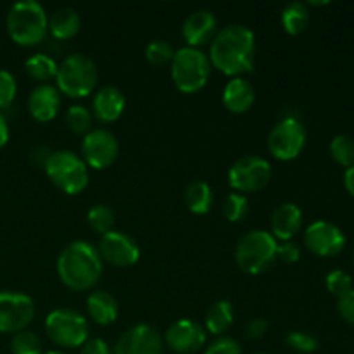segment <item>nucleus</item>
I'll list each match as a JSON object with an SVG mask.
<instances>
[{"instance_id":"1","label":"nucleus","mask_w":354,"mask_h":354,"mask_svg":"<svg viewBox=\"0 0 354 354\" xmlns=\"http://www.w3.org/2000/svg\"><path fill=\"white\" fill-rule=\"evenodd\" d=\"M254 55V33L242 24H230L214 35L207 57L218 71L230 78H241L252 69Z\"/></svg>"},{"instance_id":"2","label":"nucleus","mask_w":354,"mask_h":354,"mask_svg":"<svg viewBox=\"0 0 354 354\" xmlns=\"http://www.w3.org/2000/svg\"><path fill=\"white\" fill-rule=\"evenodd\" d=\"M104 261L90 242L75 241L66 245L57 258V275L68 289L88 290L102 277Z\"/></svg>"},{"instance_id":"3","label":"nucleus","mask_w":354,"mask_h":354,"mask_svg":"<svg viewBox=\"0 0 354 354\" xmlns=\"http://www.w3.org/2000/svg\"><path fill=\"white\" fill-rule=\"evenodd\" d=\"M6 28L14 44L21 47L40 45L48 35L47 10L35 0H21L7 12Z\"/></svg>"},{"instance_id":"4","label":"nucleus","mask_w":354,"mask_h":354,"mask_svg":"<svg viewBox=\"0 0 354 354\" xmlns=\"http://www.w3.org/2000/svg\"><path fill=\"white\" fill-rule=\"evenodd\" d=\"M48 180L68 196L82 194L88 185V166L76 152L61 149L48 154L44 165Z\"/></svg>"},{"instance_id":"5","label":"nucleus","mask_w":354,"mask_h":354,"mask_svg":"<svg viewBox=\"0 0 354 354\" xmlns=\"http://www.w3.org/2000/svg\"><path fill=\"white\" fill-rule=\"evenodd\" d=\"M173 85L183 93H197L207 85L211 61L201 48L182 47L175 50L169 64Z\"/></svg>"},{"instance_id":"6","label":"nucleus","mask_w":354,"mask_h":354,"mask_svg":"<svg viewBox=\"0 0 354 354\" xmlns=\"http://www.w3.org/2000/svg\"><path fill=\"white\" fill-rule=\"evenodd\" d=\"M99 82L97 66L88 55L71 54L57 66V90L71 99L88 97Z\"/></svg>"},{"instance_id":"7","label":"nucleus","mask_w":354,"mask_h":354,"mask_svg":"<svg viewBox=\"0 0 354 354\" xmlns=\"http://www.w3.org/2000/svg\"><path fill=\"white\" fill-rule=\"evenodd\" d=\"M279 241L266 230H251L239 241L235 261L242 272L259 275L275 263Z\"/></svg>"},{"instance_id":"8","label":"nucleus","mask_w":354,"mask_h":354,"mask_svg":"<svg viewBox=\"0 0 354 354\" xmlns=\"http://www.w3.org/2000/svg\"><path fill=\"white\" fill-rule=\"evenodd\" d=\"M45 332L59 348L76 349L88 341L90 325L78 311L57 308L45 318Z\"/></svg>"},{"instance_id":"9","label":"nucleus","mask_w":354,"mask_h":354,"mask_svg":"<svg viewBox=\"0 0 354 354\" xmlns=\"http://www.w3.org/2000/svg\"><path fill=\"white\" fill-rule=\"evenodd\" d=\"M268 151L279 161H292L306 145V130L297 118H283L268 135Z\"/></svg>"},{"instance_id":"10","label":"nucleus","mask_w":354,"mask_h":354,"mask_svg":"<svg viewBox=\"0 0 354 354\" xmlns=\"http://www.w3.org/2000/svg\"><path fill=\"white\" fill-rule=\"evenodd\" d=\"M272 178V165L259 156H244L228 169V183L239 194L258 192L268 185Z\"/></svg>"},{"instance_id":"11","label":"nucleus","mask_w":354,"mask_h":354,"mask_svg":"<svg viewBox=\"0 0 354 354\" xmlns=\"http://www.w3.org/2000/svg\"><path fill=\"white\" fill-rule=\"evenodd\" d=\"M35 318V303L30 296L3 290L0 292V332L17 334L26 330Z\"/></svg>"},{"instance_id":"12","label":"nucleus","mask_w":354,"mask_h":354,"mask_svg":"<svg viewBox=\"0 0 354 354\" xmlns=\"http://www.w3.org/2000/svg\"><path fill=\"white\" fill-rule=\"evenodd\" d=\"M120 154L118 138L104 128H95L83 137L82 159L92 169H106L116 162Z\"/></svg>"},{"instance_id":"13","label":"nucleus","mask_w":354,"mask_h":354,"mask_svg":"<svg viewBox=\"0 0 354 354\" xmlns=\"http://www.w3.org/2000/svg\"><path fill=\"white\" fill-rule=\"evenodd\" d=\"M304 245L320 258H332L341 254L346 248V235L337 225L317 220L304 230Z\"/></svg>"},{"instance_id":"14","label":"nucleus","mask_w":354,"mask_h":354,"mask_svg":"<svg viewBox=\"0 0 354 354\" xmlns=\"http://www.w3.org/2000/svg\"><path fill=\"white\" fill-rule=\"evenodd\" d=\"M97 251H99L102 261H107L118 268L133 266L140 259V249H138L137 242L130 235L116 230L100 237Z\"/></svg>"},{"instance_id":"15","label":"nucleus","mask_w":354,"mask_h":354,"mask_svg":"<svg viewBox=\"0 0 354 354\" xmlns=\"http://www.w3.org/2000/svg\"><path fill=\"white\" fill-rule=\"evenodd\" d=\"M113 354H162V337L152 325H133L118 339Z\"/></svg>"},{"instance_id":"16","label":"nucleus","mask_w":354,"mask_h":354,"mask_svg":"<svg viewBox=\"0 0 354 354\" xmlns=\"http://www.w3.org/2000/svg\"><path fill=\"white\" fill-rule=\"evenodd\" d=\"M165 342L173 353L192 354L201 351L206 344V332L197 322L182 318L169 325L165 334Z\"/></svg>"},{"instance_id":"17","label":"nucleus","mask_w":354,"mask_h":354,"mask_svg":"<svg viewBox=\"0 0 354 354\" xmlns=\"http://www.w3.org/2000/svg\"><path fill=\"white\" fill-rule=\"evenodd\" d=\"M218 33V19L211 10L201 9L190 14L182 26V37L187 41V47L199 48L213 41Z\"/></svg>"},{"instance_id":"18","label":"nucleus","mask_w":354,"mask_h":354,"mask_svg":"<svg viewBox=\"0 0 354 354\" xmlns=\"http://www.w3.org/2000/svg\"><path fill=\"white\" fill-rule=\"evenodd\" d=\"M61 92L52 85H38L28 97V113L38 123H48L61 111Z\"/></svg>"},{"instance_id":"19","label":"nucleus","mask_w":354,"mask_h":354,"mask_svg":"<svg viewBox=\"0 0 354 354\" xmlns=\"http://www.w3.org/2000/svg\"><path fill=\"white\" fill-rule=\"evenodd\" d=\"M301 227H303V211L294 203L280 204L270 218V228H272L270 234L280 242L292 241Z\"/></svg>"},{"instance_id":"20","label":"nucleus","mask_w":354,"mask_h":354,"mask_svg":"<svg viewBox=\"0 0 354 354\" xmlns=\"http://www.w3.org/2000/svg\"><path fill=\"white\" fill-rule=\"evenodd\" d=\"M127 99L123 92L116 86H102L93 95L92 100V116L100 123H114L123 114Z\"/></svg>"},{"instance_id":"21","label":"nucleus","mask_w":354,"mask_h":354,"mask_svg":"<svg viewBox=\"0 0 354 354\" xmlns=\"http://www.w3.org/2000/svg\"><path fill=\"white\" fill-rule=\"evenodd\" d=\"M223 106L234 114H244L252 107L256 92L245 78H232L223 88Z\"/></svg>"},{"instance_id":"22","label":"nucleus","mask_w":354,"mask_h":354,"mask_svg":"<svg viewBox=\"0 0 354 354\" xmlns=\"http://www.w3.org/2000/svg\"><path fill=\"white\" fill-rule=\"evenodd\" d=\"M86 310L93 324L102 325V327L114 324L120 315L118 301L106 290H93L86 299Z\"/></svg>"},{"instance_id":"23","label":"nucleus","mask_w":354,"mask_h":354,"mask_svg":"<svg viewBox=\"0 0 354 354\" xmlns=\"http://www.w3.org/2000/svg\"><path fill=\"white\" fill-rule=\"evenodd\" d=\"M82 19L71 7H61L48 17V33L57 40H71L80 33Z\"/></svg>"},{"instance_id":"24","label":"nucleus","mask_w":354,"mask_h":354,"mask_svg":"<svg viewBox=\"0 0 354 354\" xmlns=\"http://www.w3.org/2000/svg\"><path fill=\"white\" fill-rule=\"evenodd\" d=\"M234 315L230 301H216L206 313V330L213 335H223L234 324Z\"/></svg>"},{"instance_id":"25","label":"nucleus","mask_w":354,"mask_h":354,"mask_svg":"<svg viewBox=\"0 0 354 354\" xmlns=\"http://www.w3.org/2000/svg\"><path fill=\"white\" fill-rule=\"evenodd\" d=\"M214 197L213 190L207 185L206 182H197L190 183L185 190V204L189 207L190 213L194 214H207L213 207Z\"/></svg>"},{"instance_id":"26","label":"nucleus","mask_w":354,"mask_h":354,"mask_svg":"<svg viewBox=\"0 0 354 354\" xmlns=\"http://www.w3.org/2000/svg\"><path fill=\"white\" fill-rule=\"evenodd\" d=\"M57 62L47 54H33L24 62V69H26L28 76L31 80H35V82L41 83V85H45L52 78H55V75H57Z\"/></svg>"},{"instance_id":"27","label":"nucleus","mask_w":354,"mask_h":354,"mask_svg":"<svg viewBox=\"0 0 354 354\" xmlns=\"http://www.w3.org/2000/svg\"><path fill=\"white\" fill-rule=\"evenodd\" d=\"M310 24V10L303 2H290L282 9V26L289 35H301Z\"/></svg>"},{"instance_id":"28","label":"nucleus","mask_w":354,"mask_h":354,"mask_svg":"<svg viewBox=\"0 0 354 354\" xmlns=\"http://www.w3.org/2000/svg\"><path fill=\"white\" fill-rule=\"evenodd\" d=\"M86 221H88L90 228L93 232H97L100 235H106L109 232H113L116 218H114L113 209L109 206H106V204H95V206L90 207L88 214H86Z\"/></svg>"},{"instance_id":"29","label":"nucleus","mask_w":354,"mask_h":354,"mask_svg":"<svg viewBox=\"0 0 354 354\" xmlns=\"http://www.w3.org/2000/svg\"><path fill=\"white\" fill-rule=\"evenodd\" d=\"M332 159L344 168H351L354 165V138L349 135H337L332 138L328 145Z\"/></svg>"},{"instance_id":"30","label":"nucleus","mask_w":354,"mask_h":354,"mask_svg":"<svg viewBox=\"0 0 354 354\" xmlns=\"http://www.w3.org/2000/svg\"><path fill=\"white\" fill-rule=\"evenodd\" d=\"M92 113L80 104L71 106L66 113V124L76 135H86L88 131H92Z\"/></svg>"},{"instance_id":"31","label":"nucleus","mask_w":354,"mask_h":354,"mask_svg":"<svg viewBox=\"0 0 354 354\" xmlns=\"http://www.w3.org/2000/svg\"><path fill=\"white\" fill-rule=\"evenodd\" d=\"M249 213V201L244 194H228L223 201V214L232 223H239Z\"/></svg>"},{"instance_id":"32","label":"nucleus","mask_w":354,"mask_h":354,"mask_svg":"<svg viewBox=\"0 0 354 354\" xmlns=\"http://www.w3.org/2000/svg\"><path fill=\"white\" fill-rule=\"evenodd\" d=\"M12 354H41V341L35 332L21 330L12 335L10 341Z\"/></svg>"},{"instance_id":"33","label":"nucleus","mask_w":354,"mask_h":354,"mask_svg":"<svg viewBox=\"0 0 354 354\" xmlns=\"http://www.w3.org/2000/svg\"><path fill=\"white\" fill-rule=\"evenodd\" d=\"M175 55L171 44L166 40H154L145 48V59L152 66H166L171 64V59Z\"/></svg>"},{"instance_id":"34","label":"nucleus","mask_w":354,"mask_h":354,"mask_svg":"<svg viewBox=\"0 0 354 354\" xmlns=\"http://www.w3.org/2000/svg\"><path fill=\"white\" fill-rule=\"evenodd\" d=\"M325 286H327L328 292L339 299L341 296L348 294L349 290H353V279L344 270H332L327 279H325Z\"/></svg>"},{"instance_id":"35","label":"nucleus","mask_w":354,"mask_h":354,"mask_svg":"<svg viewBox=\"0 0 354 354\" xmlns=\"http://www.w3.org/2000/svg\"><path fill=\"white\" fill-rule=\"evenodd\" d=\"M286 342L294 349V351L301 354H311L318 349V339L301 330L289 332L286 337Z\"/></svg>"},{"instance_id":"36","label":"nucleus","mask_w":354,"mask_h":354,"mask_svg":"<svg viewBox=\"0 0 354 354\" xmlns=\"http://www.w3.org/2000/svg\"><path fill=\"white\" fill-rule=\"evenodd\" d=\"M17 93L16 78L6 69H0V111L9 109L12 106Z\"/></svg>"},{"instance_id":"37","label":"nucleus","mask_w":354,"mask_h":354,"mask_svg":"<svg viewBox=\"0 0 354 354\" xmlns=\"http://www.w3.org/2000/svg\"><path fill=\"white\" fill-rule=\"evenodd\" d=\"M204 354H242V348L235 339L218 337L213 344L207 346Z\"/></svg>"},{"instance_id":"38","label":"nucleus","mask_w":354,"mask_h":354,"mask_svg":"<svg viewBox=\"0 0 354 354\" xmlns=\"http://www.w3.org/2000/svg\"><path fill=\"white\" fill-rule=\"evenodd\" d=\"M301 258V248L292 241L287 242H279V248H277V259H282L283 263H297Z\"/></svg>"},{"instance_id":"39","label":"nucleus","mask_w":354,"mask_h":354,"mask_svg":"<svg viewBox=\"0 0 354 354\" xmlns=\"http://www.w3.org/2000/svg\"><path fill=\"white\" fill-rule=\"evenodd\" d=\"M337 311L348 324L354 325V289L337 299Z\"/></svg>"},{"instance_id":"40","label":"nucleus","mask_w":354,"mask_h":354,"mask_svg":"<svg viewBox=\"0 0 354 354\" xmlns=\"http://www.w3.org/2000/svg\"><path fill=\"white\" fill-rule=\"evenodd\" d=\"M266 330H268V322L265 318H252L245 327V337L251 341H259L265 337Z\"/></svg>"},{"instance_id":"41","label":"nucleus","mask_w":354,"mask_h":354,"mask_svg":"<svg viewBox=\"0 0 354 354\" xmlns=\"http://www.w3.org/2000/svg\"><path fill=\"white\" fill-rule=\"evenodd\" d=\"M80 354H113V351H111L109 346H107V342L104 341V339L93 337L88 339V341L82 346Z\"/></svg>"},{"instance_id":"42","label":"nucleus","mask_w":354,"mask_h":354,"mask_svg":"<svg viewBox=\"0 0 354 354\" xmlns=\"http://www.w3.org/2000/svg\"><path fill=\"white\" fill-rule=\"evenodd\" d=\"M7 142H9V124H7L6 116L0 113V149L6 147Z\"/></svg>"},{"instance_id":"43","label":"nucleus","mask_w":354,"mask_h":354,"mask_svg":"<svg viewBox=\"0 0 354 354\" xmlns=\"http://www.w3.org/2000/svg\"><path fill=\"white\" fill-rule=\"evenodd\" d=\"M344 187L349 194L354 197V165L351 168H346L344 171Z\"/></svg>"},{"instance_id":"44","label":"nucleus","mask_w":354,"mask_h":354,"mask_svg":"<svg viewBox=\"0 0 354 354\" xmlns=\"http://www.w3.org/2000/svg\"><path fill=\"white\" fill-rule=\"evenodd\" d=\"M311 6H325V3H328V2H310Z\"/></svg>"},{"instance_id":"45","label":"nucleus","mask_w":354,"mask_h":354,"mask_svg":"<svg viewBox=\"0 0 354 354\" xmlns=\"http://www.w3.org/2000/svg\"><path fill=\"white\" fill-rule=\"evenodd\" d=\"M45 354H66V353H62V351H48V353H45Z\"/></svg>"},{"instance_id":"46","label":"nucleus","mask_w":354,"mask_h":354,"mask_svg":"<svg viewBox=\"0 0 354 354\" xmlns=\"http://www.w3.org/2000/svg\"><path fill=\"white\" fill-rule=\"evenodd\" d=\"M252 354H268V353H252Z\"/></svg>"}]
</instances>
